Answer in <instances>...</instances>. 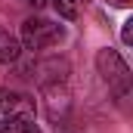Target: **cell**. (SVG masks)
I'll return each instance as SVG.
<instances>
[{
  "label": "cell",
  "mask_w": 133,
  "mask_h": 133,
  "mask_svg": "<svg viewBox=\"0 0 133 133\" xmlns=\"http://www.w3.org/2000/svg\"><path fill=\"white\" fill-rule=\"evenodd\" d=\"M133 0H115V6H130Z\"/></svg>",
  "instance_id": "cell-9"
},
{
  "label": "cell",
  "mask_w": 133,
  "mask_h": 133,
  "mask_svg": "<svg viewBox=\"0 0 133 133\" xmlns=\"http://www.w3.org/2000/svg\"><path fill=\"white\" fill-rule=\"evenodd\" d=\"M0 133H6V121H0Z\"/></svg>",
  "instance_id": "cell-10"
},
{
  "label": "cell",
  "mask_w": 133,
  "mask_h": 133,
  "mask_svg": "<svg viewBox=\"0 0 133 133\" xmlns=\"http://www.w3.org/2000/svg\"><path fill=\"white\" fill-rule=\"evenodd\" d=\"M25 3H28V6H34V9H43L50 0H25Z\"/></svg>",
  "instance_id": "cell-8"
},
{
  "label": "cell",
  "mask_w": 133,
  "mask_h": 133,
  "mask_svg": "<svg viewBox=\"0 0 133 133\" xmlns=\"http://www.w3.org/2000/svg\"><path fill=\"white\" fill-rule=\"evenodd\" d=\"M121 37H124V43H127V46L133 43V22H124V31H121Z\"/></svg>",
  "instance_id": "cell-7"
},
{
  "label": "cell",
  "mask_w": 133,
  "mask_h": 133,
  "mask_svg": "<svg viewBox=\"0 0 133 133\" xmlns=\"http://www.w3.org/2000/svg\"><path fill=\"white\" fill-rule=\"evenodd\" d=\"M19 56H22V43L6 31V28H0V65H9Z\"/></svg>",
  "instance_id": "cell-4"
},
{
  "label": "cell",
  "mask_w": 133,
  "mask_h": 133,
  "mask_svg": "<svg viewBox=\"0 0 133 133\" xmlns=\"http://www.w3.org/2000/svg\"><path fill=\"white\" fill-rule=\"evenodd\" d=\"M65 37V28L59 25V22H50V19H40V16H31V19H25L22 22V46L25 50H46V46H53V43H59Z\"/></svg>",
  "instance_id": "cell-1"
},
{
  "label": "cell",
  "mask_w": 133,
  "mask_h": 133,
  "mask_svg": "<svg viewBox=\"0 0 133 133\" xmlns=\"http://www.w3.org/2000/svg\"><path fill=\"white\" fill-rule=\"evenodd\" d=\"M6 121V133H40L34 121H12V118H3Z\"/></svg>",
  "instance_id": "cell-5"
},
{
  "label": "cell",
  "mask_w": 133,
  "mask_h": 133,
  "mask_svg": "<svg viewBox=\"0 0 133 133\" xmlns=\"http://www.w3.org/2000/svg\"><path fill=\"white\" fill-rule=\"evenodd\" d=\"M96 68H99L102 81L111 90H118V96H127V90H130V68L115 50H99L96 53Z\"/></svg>",
  "instance_id": "cell-2"
},
{
  "label": "cell",
  "mask_w": 133,
  "mask_h": 133,
  "mask_svg": "<svg viewBox=\"0 0 133 133\" xmlns=\"http://www.w3.org/2000/svg\"><path fill=\"white\" fill-rule=\"evenodd\" d=\"M37 115V102L28 93L19 90H6L0 87V118H12V121H34Z\"/></svg>",
  "instance_id": "cell-3"
},
{
  "label": "cell",
  "mask_w": 133,
  "mask_h": 133,
  "mask_svg": "<svg viewBox=\"0 0 133 133\" xmlns=\"http://www.w3.org/2000/svg\"><path fill=\"white\" fill-rule=\"evenodd\" d=\"M50 3L56 6V12L62 19H74L77 16V0H50Z\"/></svg>",
  "instance_id": "cell-6"
}]
</instances>
